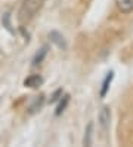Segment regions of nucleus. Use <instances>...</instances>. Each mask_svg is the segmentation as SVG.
Segmentation results:
<instances>
[{"instance_id":"obj_1","label":"nucleus","mask_w":133,"mask_h":147,"mask_svg":"<svg viewBox=\"0 0 133 147\" xmlns=\"http://www.w3.org/2000/svg\"><path fill=\"white\" fill-rule=\"evenodd\" d=\"M43 3L44 0H24L18 11V22L21 25L28 24L43 7Z\"/></svg>"},{"instance_id":"obj_2","label":"nucleus","mask_w":133,"mask_h":147,"mask_svg":"<svg viewBox=\"0 0 133 147\" xmlns=\"http://www.w3.org/2000/svg\"><path fill=\"white\" fill-rule=\"evenodd\" d=\"M110 120H111V110H110L108 106H104L99 111V123H101V128H102L104 132L108 131Z\"/></svg>"},{"instance_id":"obj_8","label":"nucleus","mask_w":133,"mask_h":147,"mask_svg":"<svg viewBox=\"0 0 133 147\" xmlns=\"http://www.w3.org/2000/svg\"><path fill=\"white\" fill-rule=\"evenodd\" d=\"M92 131H93V123L90 122L87 125L86 131H84V138H83V144L84 146H90L92 144Z\"/></svg>"},{"instance_id":"obj_7","label":"nucleus","mask_w":133,"mask_h":147,"mask_svg":"<svg viewBox=\"0 0 133 147\" xmlns=\"http://www.w3.org/2000/svg\"><path fill=\"white\" fill-rule=\"evenodd\" d=\"M46 54H47V46H43L37 54H35V57H34V59H33V65H39V64H41V61L44 59V57H46Z\"/></svg>"},{"instance_id":"obj_4","label":"nucleus","mask_w":133,"mask_h":147,"mask_svg":"<svg viewBox=\"0 0 133 147\" xmlns=\"http://www.w3.org/2000/svg\"><path fill=\"white\" fill-rule=\"evenodd\" d=\"M49 39H50V42L55 43L58 48H61V49H65V48H67V43H65V40H64V36H62L61 33H58V31H50V33H49Z\"/></svg>"},{"instance_id":"obj_6","label":"nucleus","mask_w":133,"mask_h":147,"mask_svg":"<svg viewBox=\"0 0 133 147\" xmlns=\"http://www.w3.org/2000/svg\"><path fill=\"white\" fill-rule=\"evenodd\" d=\"M112 77H114V73H112V71H110L108 74H106V77L104 79L102 88H101V97H102V98L105 97V95H106V92H108V89H110V85H111Z\"/></svg>"},{"instance_id":"obj_5","label":"nucleus","mask_w":133,"mask_h":147,"mask_svg":"<svg viewBox=\"0 0 133 147\" xmlns=\"http://www.w3.org/2000/svg\"><path fill=\"white\" fill-rule=\"evenodd\" d=\"M115 3L123 13H130L133 11V0H115Z\"/></svg>"},{"instance_id":"obj_3","label":"nucleus","mask_w":133,"mask_h":147,"mask_svg":"<svg viewBox=\"0 0 133 147\" xmlns=\"http://www.w3.org/2000/svg\"><path fill=\"white\" fill-rule=\"evenodd\" d=\"M41 83H43V79H41V76H39V74H31V76H28L24 80V85L28 86V88H33V89L41 86Z\"/></svg>"},{"instance_id":"obj_11","label":"nucleus","mask_w":133,"mask_h":147,"mask_svg":"<svg viewBox=\"0 0 133 147\" xmlns=\"http://www.w3.org/2000/svg\"><path fill=\"white\" fill-rule=\"evenodd\" d=\"M61 94H62V91H56V92H55V95H53V97H52L50 102H53V101H56V100H58V97H59Z\"/></svg>"},{"instance_id":"obj_10","label":"nucleus","mask_w":133,"mask_h":147,"mask_svg":"<svg viewBox=\"0 0 133 147\" xmlns=\"http://www.w3.org/2000/svg\"><path fill=\"white\" fill-rule=\"evenodd\" d=\"M41 104H43V95H40V97H35L34 104L30 107V113H34V111H37V110L41 107Z\"/></svg>"},{"instance_id":"obj_9","label":"nucleus","mask_w":133,"mask_h":147,"mask_svg":"<svg viewBox=\"0 0 133 147\" xmlns=\"http://www.w3.org/2000/svg\"><path fill=\"white\" fill-rule=\"evenodd\" d=\"M70 102V95H64V98H62L61 101H59V104H58V107H56V116H59L62 111L65 110V107H67V104Z\"/></svg>"}]
</instances>
